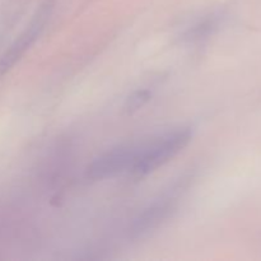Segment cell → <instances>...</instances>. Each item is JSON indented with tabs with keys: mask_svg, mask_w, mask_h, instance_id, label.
Returning a JSON list of instances; mask_svg holds the SVG:
<instances>
[{
	"mask_svg": "<svg viewBox=\"0 0 261 261\" xmlns=\"http://www.w3.org/2000/svg\"><path fill=\"white\" fill-rule=\"evenodd\" d=\"M150 98H152V91L150 89H138V91L133 92L127 97L126 102L124 105V111L126 114H133V112L142 109Z\"/></svg>",
	"mask_w": 261,
	"mask_h": 261,
	"instance_id": "obj_6",
	"label": "cell"
},
{
	"mask_svg": "<svg viewBox=\"0 0 261 261\" xmlns=\"http://www.w3.org/2000/svg\"><path fill=\"white\" fill-rule=\"evenodd\" d=\"M140 143H125L111 148L92 161L86 170L91 181H101L114 177L124 171H130L139 152Z\"/></svg>",
	"mask_w": 261,
	"mask_h": 261,
	"instance_id": "obj_3",
	"label": "cell"
},
{
	"mask_svg": "<svg viewBox=\"0 0 261 261\" xmlns=\"http://www.w3.org/2000/svg\"><path fill=\"white\" fill-rule=\"evenodd\" d=\"M180 189L173 188L172 190L165 193L161 195V198L155 199L149 205L145 206L130 224V236L133 239H142L157 229L163 222L167 221L177 208Z\"/></svg>",
	"mask_w": 261,
	"mask_h": 261,
	"instance_id": "obj_4",
	"label": "cell"
},
{
	"mask_svg": "<svg viewBox=\"0 0 261 261\" xmlns=\"http://www.w3.org/2000/svg\"><path fill=\"white\" fill-rule=\"evenodd\" d=\"M193 138V132L188 127L168 132L149 142L140 143L139 152L129 173L140 180L157 171L163 165L178 154Z\"/></svg>",
	"mask_w": 261,
	"mask_h": 261,
	"instance_id": "obj_1",
	"label": "cell"
},
{
	"mask_svg": "<svg viewBox=\"0 0 261 261\" xmlns=\"http://www.w3.org/2000/svg\"><path fill=\"white\" fill-rule=\"evenodd\" d=\"M219 23H221V15L219 14L213 13V14L206 15L205 18L199 20L198 23H195L193 27L186 31L185 35H184V40L190 43L200 42V41L205 40L209 36L213 35L214 31L219 27Z\"/></svg>",
	"mask_w": 261,
	"mask_h": 261,
	"instance_id": "obj_5",
	"label": "cell"
},
{
	"mask_svg": "<svg viewBox=\"0 0 261 261\" xmlns=\"http://www.w3.org/2000/svg\"><path fill=\"white\" fill-rule=\"evenodd\" d=\"M53 10L54 0H45L40 5L37 12L31 19L30 24L18 36V38L10 45V47L0 56V76L5 75L40 37L47 22L50 20Z\"/></svg>",
	"mask_w": 261,
	"mask_h": 261,
	"instance_id": "obj_2",
	"label": "cell"
}]
</instances>
